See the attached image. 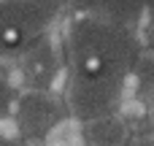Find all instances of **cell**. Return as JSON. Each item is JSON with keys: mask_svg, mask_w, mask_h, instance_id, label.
Returning a JSON list of instances; mask_svg holds the SVG:
<instances>
[{"mask_svg": "<svg viewBox=\"0 0 154 146\" xmlns=\"http://www.w3.org/2000/svg\"><path fill=\"white\" fill-rule=\"evenodd\" d=\"M14 103H16V89H14V84L0 76V119H5V116L14 111Z\"/></svg>", "mask_w": 154, "mask_h": 146, "instance_id": "obj_8", "label": "cell"}, {"mask_svg": "<svg viewBox=\"0 0 154 146\" xmlns=\"http://www.w3.org/2000/svg\"><path fill=\"white\" fill-rule=\"evenodd\" d=\"M11 114L16 119V130L22 141H41L62 125L68 108L62 98L51 95L49 89H27L24 95H16Z\"/></svg>", "mask_w": 154, "mask_h": 146, "instance_id": "obj_4", "label": "cell"}, {"mask_svg": "<svg viewBox=\"0 0 154 146\" xmlns=\"http://www.w3.org/2000/svg\"><path fill=\"white\" fill-rule=\"evenodd\" d=\"M130 146H154V138H138V141H130Z\"/></svg>", "mask_w": 154, "mask_h": 146, "instance_id": "obj_10", "label": "cell"}, {"mask_svg": "<svg viewBox=\"0 0 154 146\" xmlns=\"http://www.w3.org/2000/svg\"><path fill=\"white\" fill-rule=\"evenodd\" d=\"M65 54L73 73H114L130 76L138 60V41L130 27L84 16L68 27Z\"/></svg>", "mask_w": 154, "mask_h": 146, "instance_id": "obj_1", "label": "cell"}, {"mask_svg": "<svg viewBox=\"0 0 154 146\" xmlns=\"http://www.w3.org/2000/svg\"><path fill=\"white\" fill-rule=\"evenodd\" d=\"M0 146H24L19 138H5V135H0Z\"/></svg>", "mask_w": 154, "mask_h": 146, "instance_id": "obj_9", "label": "cell"}, {"mask_svg": "<svg viewBox=\"0 0 154 146\" xmlns=\"http://www.w3.org/2000/svg\"><path fill=\"white\" fill-rule=\"evenodd\" d=\"M130 76L141 98H154V54H138L135 65L130 68Z\"/></svg>", "mask_w": 154, "mask_h": 146, "instance_id": "obj_7", "label": "cell"}, {"mask_svg": "<svg viewBox=\"0 0 154 146\" xmlns=\"http://www.w3.org/2000/svg\"><path fill=\"white\" fill-rule=\"evenodd\" d=\"M19 60H22L19 73H22V79L30 89H51V84L60 73V54H57V49L49 38L30 46Z\"/></svg>", "mask_w": 154, "mask_h": 146, "instance_id": "obj_5", "label": "cell"}, {"mask_svg": "<svg viewBox=\"0 0 154 146\" xmlns=\"http://www.w3.org/2000/svg\"><path fill=\"white\" fill-rule=\"evenodd\" d=\"M127 76H114V73H73L68 79V92H65V108L73 111L76 116L87 119H97V116H108L114 114L119 98H122V87H125Z\"/></svg>", "mask_w": 154, "mask_h": 146, "instance_id": "obj_3", "label": "cell"}, {"mask_svg": "<svg viewBox=\"0 0 154 146\" xmlns=\"http://www.w3.org/2000/svg\"><path fill=\"white\" fill-rule=\"evenodd\" d=\"M57 0H0V54H24L46 38Z\"/></svg>", "mask_w": 154, "mask_h": 146, "instance_id": "obj_2", "label": "cell"}, {"mask_svg": "<svg viewBox=\"0 0 154 146\" xmlns=\"http://www.w3.org/2000/svg\"><path fill=\"white\" fill-rule=\"evenodd\" d=\"M84 146H130V127L122 116H97L87 119L81 127Z\"/></svg>", "mask_w": 154, "mask_h": 146, "instance_id": "obj_6", "label": "cell"}]
</instances>
